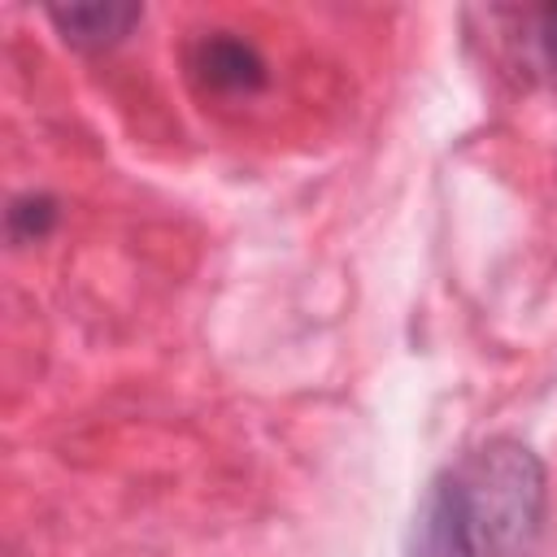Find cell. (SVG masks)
Segmentation results:
<instances>
[{"mask_svg":"<svg viewBox=\"0 0 557 557\" xmlns=\"http://www.w3.org/2000/svg\"><path fill=\"white\" fill-rule=\"evenodd\" d=\"M57 200L52 196H44V191H26V196H17L13 205H9V213H4V226H9V239L13 244H35V239H44L52 226H57Z\"/></svg>","mask_w":557,"mask_h":557,"instance_id":"5","label":"cell"},{"mask_svg":"<svg viewBox=\"0 0 557 557\" xmlns=\"http://www.w3.org/2000/svg\"><path fill=\"white\" fill-rule=\"evenodd\" d=\"M405 557H479L466 527H461V513L453 505V492H448L444 474L426 487V496H422V505L409 522Z\"/></svg>","mask_w":557,"mask_h":557,"instance_id":"3","label":"cell"},{"mask_svg":"<svg viewBox=\"0 0 557 557\" xmlns=\"http://www.w3.org/2000/svg\"><path fill=\"white\" fill-rule=\"evenodd\" d=\"M191 70L209 91L222 96H248L265 83V61L248 39H235L226 30H213L196 44L191 52Z\"/></svg>","mask_w":557,"mask_h":557,"instance_id":"2","label":"cell"},{"mask_svg":"<svg viewBox=\"0 0 557 557\" xmlns=\"http://www.w3.org/2000/svg\"><path fill=\"white\" fill-rule=\"evenodd\" d=\"M479 557H527L544 522V466L518 440H487L444 470Z\"/></svg>","mask_w":557,"mask_h":557,"instance_id":"1","label":"cell"},{"mask_svg":"<svg viewBox=\"0 0 557 557\" xmlns=\"http://www.w3.org/2000/svg\"><path fill=\"white\" fill-rule=\"evenodd\" d=\"M540 44H544L548 65L557 70V4H553V9H544V17H540Z\"/></svg>","mask_w":557,"mask_h":557,"instance_id":"6","label":"cell"},{"mask_svg":"<svg viewBox=\"0 0 557 557\" xmlns=\"http://www.w3.org/2000/svg\"><path fill=\"white\" fill-rule=\"evenodd\" d=\"M48 17L70 44L104 48V44H117L144 17V9L131 0H83V4H52Z\"/></svg>","mask_w":557,"mask_h":557,"instance_id":"4","label":"cell"}]
</instances>
